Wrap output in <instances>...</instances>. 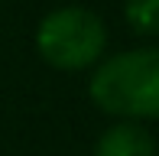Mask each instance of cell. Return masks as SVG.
Returning a JSON list of instances; mask_svg holds the SVG:
<instances>
[{
    "instance_id": "1",
    "label": "cell",
    "mask_w": 159,
    "mask_h": 156,
    "mask_svg": "<svg viewBox=\"0 0 159 156\" xmlns=\"http://www.w3.org/2000/svg\"><path fill=\"white\" fill-rule=\"evenodd\" d=\"M98 111L117 120H159V46L104 55L88 78Z\"/></svg>"
},
{
    "instance_id": "2",
    "label": "cell",
    "mask_w": 159,
    "mask_h": 156,
    "mask_svg": "<svg viewBox=\"0 0 159 156\" xmlns=\"http://www.w3.org/2000/svg\"><path fill=\"white\" fill-rule=\"evenodd\" d=\"M36 52L46 65L59 72L94 68L107 55V26L88 7H55L36 26Z\"/></svg>"
},
{
    "instance_id": "3",
    "label": "cell",
    "mask_w": 159,
    "mask_h": 156,
    "mask_svg": "<svg viewBox=\"0 0 159 156\" xmlns=\"http://www.w3.org/2000/svg\"><path fill=\"white\" fill-rule=\"evenodd\" d=\"M91 156H159V146L143 120H117L101 130Z\"/></svg>"
},
{
    "instance_id": "4",
    "label": "cell",
    "mask_w": 159,
    "mask_h": 156,
    "mask_svg": "<svg viewBox=\"0 0 159 156\" xmlns=\"http://www.w3.org/2000/svg\"><path fill=\"white\" fill-rule=\"evenodd\" d=\"M124 20L136 36H159V0H124Z\"/></svg>"
}]
</instances>
